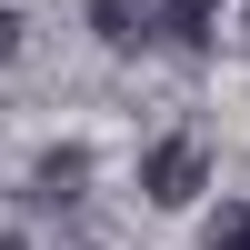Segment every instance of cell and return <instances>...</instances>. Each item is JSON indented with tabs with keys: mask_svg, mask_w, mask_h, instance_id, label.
Here are the masks:
<instances>
[{
	"mask_svg": "<svg viewBox=\"0 0 250 250\" xmlns=\"http://www.w3.org/2000/svg\"><path fill=\"white\" fill-rule=\"evenodd\" d=\"M200 190H210V140L200 130H170V140L140 150V200L150 210H190Z\"/></svg>",
	"mask_w": 250,
	"mask_h": 250,
	"instance_id": "1",
	"label": "cell"
},
{
	"mask_svg": "<svg viewBox=\"0 0 250 250\" xmlns=\"http://www.w3.org/2000/svg\"><path fill=\"white\" fill-rule=\"evenodd\" d=\"M240 50H250V0H240Z\"/></svg>",
	"mask_w": 250,
	"mask_h": 250,
	"instance_id": "8",
	"label": "cell"
},
{
	"mask_svg": "<svg viewBox=\"0 0 250 250\" xmlns=\"http://www.w3.org/2000/svg\"><path fill=\"white\" fill-rule=\"evenodd\" d=\"M200 250H250V200H220L200 220Z\"/></svg>",
	"mask_w": 250,
	"mask_h": 250,
	"instance_id": "5",
	"label": "cell"
},
{
	"mask_svg": "<svg viewBox=\"0 0 250 250\" xmlns=\"http://www.w3.org/2000/svg\"><path fill=\"white\" fill-rule=\"evenodd\" d=\"M30 190L50 200V210H70V200L90 190V150H80V140H50V150L30 160Z\"/></svg>",
	"mask_w": 250,
	"mask_h": 250,
	"instance_id": "3",
	"label": "cell"
},
{
	"mask_svg": "<svg viewBox=\"0 0 250 250\" xmlns=\"http://www.w3.org/2000/svg\"><path fill=\"white\" fill-rule=\"evenodd\" d=\"M210 20H220V0H150V50L200 60L210 50Z\"/></svg>",
	"mask_w": 250,
	"mask_h": 250,
	"instance_id": "2",
	"label": "cell"
},
{
	"mask_svg": "<svg viewBox=\"0 0 250 250\" xmlns=\"http://www.w3.org/2000/svg\"><path fill=\"white\" fill-rule=\"evenodd\" d=\"M100 50H150V0H90Z\"/></svg>",
	"mask_w": 250,
	"mask_h": 250,
	"instance_id": "4",
	"label": "cell"
},
{
	"mask_svg": "<svg viewBox=\"0 0 250 250\" xmlns=\"http://www.w3.org/2000/svg\"><path fill=\"white\" fill-rule=\"evenodd\" d=\"M20 40H30V20H20V10H0V70L20 60Z\"/></svg>",
	"mask_w": 250,
	"mask_h": 250,
	"instance_id": "6",
	"label": "cell"
},
{
	"mask_svg": "<svg viewBox=\"0 0 250 250\" xmlns=\"http://www.w3.org/2000/svg\"><path fill=\"white\" fill-rule=\"evenodd\" d=\"M0 250H20V220H0Z\"/></svg>",
	"mask_w": 250,
	"mask_h": 250,
	"instance_id": "7",
	"label": "cell"
}]
</instances>
